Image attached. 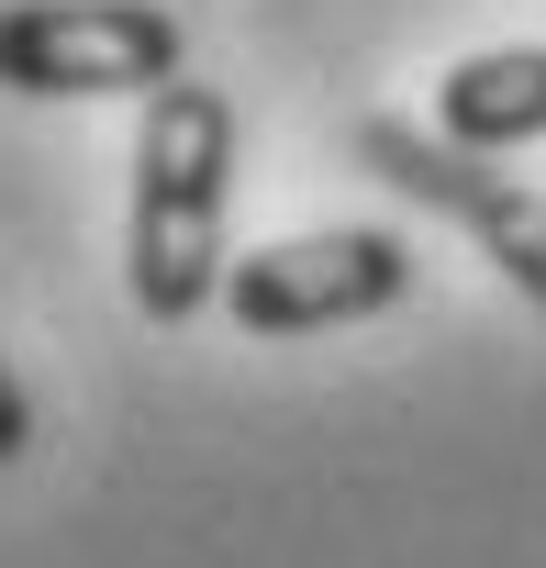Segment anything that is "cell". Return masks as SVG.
<instances>
[{"mask_svg":"<svg viewBox=\"0 0 546 568\" xmlns=\"http://www.w3.org/2000/svg\"><path fill=\"white\" fill-rule=\"evenodd\" d=\"M223 201H234V101L179 79L134 123V212H123V291L145 324H190L223 302Z\"/></svg>","mask_w":546,"mask_h":568,"instance_id":"6da1fadb","label":"cell"},{"mask_svg":"<svg viewBox=\"0 0 546 568\" xmlns=\"http://www.w3.org/2000/svg\"><path fill=\"white\" fill-rule=\"evenodd\" d=\"M0 90L23 101H156L179 90V23L156 0H12Z\"/></svg>","mask_w":546,"mask_h":568,"instance_id":"7a4b0ae2","label":"cell"},{"mask_svg":"<svg viewBox=\"0 0 546 568\" xmlns=\"http://www.w3.org/2000/svg\"><path fill=\"white\" fill-rule=\"evenodd\" d=\"M357 168L391 179L402 201L446 212L524 302H546V190H535V179H513L502 156H468V145H446V134H424V123H402V112H368V123H357Z\"/></svg>","mask_w":546,"mask_h":568,"instance_id":"3957f363","label":"cell"},{"mask_svg":"<svg viewBox=\"0 0 546 568\" xmlns=\"http://www.w3.org/2000/svg\"><path fill=\"white\" fill-rule=\"evenodd\" d=\"M413 291V245L391 223H335V234H280L234 256L223 313L245 335H324V324H368Z\"/></svg>","mask_w":546,"mask_h":568,"instance_id":"277c9868","label":"cell"},{"mask_svg":"<svg viewBox=\"0 0 546 568\" xmlns=\"http://www.w3.org/2000/svg\"><path fill=\"white\" fill-rule=\"evenodd\" d=\"M435 134L468 156H513L546 134V45H479L435 79Z\"/></svg>","mask_w":546,"mask_h":568,"instance_id":"5b68a950","label":"cell"},{"mask_svg":"<svg viewBox=\"0 0 546 568\" xmlns=\"http://www.w3.org/2000/svg\"><path fill=\"white\" fill-rule=\"evenodd\" d=\"M34 446V402H23V379H12V357H0V468H12Z\"/></svg>","mask_w":546,"mask_h":568,"instance_id":"8992f818","label":"cell"}]
</instances>
